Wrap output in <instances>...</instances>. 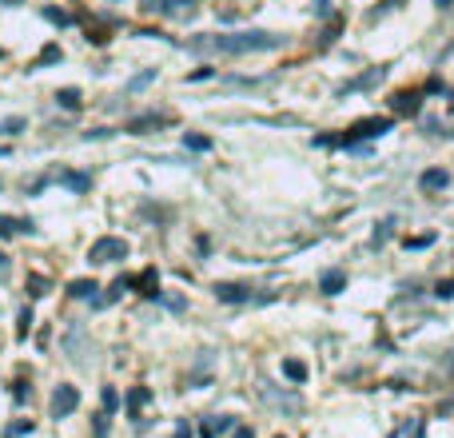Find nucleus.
<instances>
[{
  "mask_svg": "<svg viewBox=\"0 0 454 438\" xmlns=\"http://www.w3.org/2000/svg\"><path fill=\"white\" fill-rule=\"evenodd\" d=\"M438 295H442V299H451V295H454V279H446V283H438Z\"/></svg>",
  "mask_w": 454,
  "mask_h": 438,
  "instance_id": "nucleus-21",
  "label": "nucleus"
},
{
  "mask_svg": "<svg viewBox=\"0 0 454 438\" xmlns=\"http://www.w3.org/2000/svg\"><path fill=\"white\" fill-rule=\"evenodd\" d=\"M28 283H33V295H44V287H48V279L44 275H33Z\"/></svg>",
  "mask_w": 454,
  "mask_h": 438,
  "instance_id": "nucleus-18",
  "label": "nucleus"
},
{
  "mask_svg": "<svg viewBox=\"0 0 454 438\" xmlns=\"http://www.w3.org/2000/svg\"><path fill=\"white\" fill-rule=\"evenodd\" d=\"M343 283H347V279H343V275H339V271H335V275H327V279H323V287H327V295H335V291H339V287H343Z\"/></svg>",
  "mask_w": 454,
  "mask_h": 438,
  "instance_id": "nucleus-16",
  "label": "nucleus"
},
{
  "mask_svg": "<svg viewBox=\"0 0 454 438\" xmlns=\"http://www.w3.org/2000/svg\"><path fill=\"white\" fill-rule=\"evenodd\" d=\"M438 8H451V0H438Z\"/></svg>",
  "mask_w": 454,
  "mask_h": 438,
  "instance_id": "nucleus-23",
  "label": "nucleus"
},
{
  "mask_svg": "<svg viewBox=\"0 0 454 438\" xmlns=\"http://www.w3.org/2000/svg\"><path fill=\"white\" fill-rule=\"evenodd\" d=\"M283 44L275 33H235V36H211V40H195L192 48L199 52H227V56H244V52H271Z\"/></svg>",
  "mask_w": 454,
  "mask_h": 438,
  "instance_id": "nucleus-1",
  "label": "nucleus"
},
{
  "mask_svg": "<svg viewBox=\"0 0 454 438\" xmlns=\"http://www.w3.org/2000/svg\"><path fill=\"white\" fill-rule=\"evenodd\" d=\"M92 291H100L96 283H88V279H76V283H72V291H68V295H76V299H88Z\"/></svg>",
  "mask_w": 454,
  "mask_h": 438,
  "instance_id": "nucleus-12",
  "label": "nucleus"
},
{
  "mask_svg": "<svg viewBox=\"0 0 454 438\" xmlns=\"http://www.w3.org/2000/svg\"><path fill=\"white\" fill-rule=\"evenodd\" d=\"M451 183V176L442 172V167H435V172H422V188H430V192H442Z\"/></svg>",
  "mask_w": 454,
  "mask_h": 438,
  "instance_id": "nucleus-8",
  "label": "nucleus"
},
{
  "mask_svg": "<svg viewBox=\"0 0 454 438\" xmlns=\"http://www.w3.org/2000/svg\"><path fill=\"white\" fill-rule=\"evenodd\" d=\"M80 406V390L76 387H56V394H52V419H68L72 410Z\"/></svg>",
  "mask_w": 454,
  "mask_h": 438,
  "instance_id": "nucleus-3",
  "label": "nucleus"
},
{
  "mask_svg": "<svg viewBox=\"0 0 454 438\" xmlns=\"http://www.w3.org/2000/svg\"><path fill=\"white\" fill-rule=\"evenodd\" d=\"M17 231H36L33 219H12V215H0V235H17Z\"/></svg>",
  "mask_w": 454,
  "mask_h": 438,
  "instance_id": "nucleus-7",
  "label": "nucleus"
},
{
  "mask_svg": "<svg viewBox=\"0 0 454 438\" xmlns=\"http://www.w3.org/2000/svg\"><path fill=\"white\" fill-rule=\"evenodd\" d=\"M88 259H92V263H116V259H128V244H124V239H116V235H104V239H96V244H92Z\"/></svg>",
  "mask_w": 454,
  "mask_h": 438,
  "instance_id": "nucleus-2",
  "label": "nucleus"
},
{
  "mask_svg": "<svg viewBox=\"0 0 454 438\" xmlns=\"http://www.w3.org/2000/svg\"><path fill=\"white\" fill-rule=\"evenodd\" d=\"M415 438H422V426H419V430H415Z\"/></svg>",
  "mask_w": 454,
  "mask_h": 438,
  "instance_id": "nucleus-24",
  "label": "nucleus"
},
{
  "mask_svg": "<svg viewBox=\"0 0 454 438\" xmlns=\"http://www.w3.org/2000/svg\"><path fill=\"white\" fill-rule=\"evenodd\" d=\"M283 374H287L291 383H303V378H307V367H303V363H295V358H287V363H283Z\"/></svg>",
  "mask_w": 454,
  "mask_h": 438,
  "instance_id": "nucleus-10",
  "label": "nucleus"
},
{
  "mask_svg": "<svg viewBox=\"0 0 454 438\" xmlns=\"http://www.w3.org/2000/svg\"><path fill=\"white\" fill-rule=\"evenodd\" d=\"M415 108H419V100L410 96V92H406V96H399V104H394V112H399V116H410Z\"/></svg>",
  "mask_w": 454,
  "mask_h": 438,
  "instance_id": "nucleus-13",
  "label": "nucleus"
},
{
  "mask_svg": "<svg viewBox=\"0 0 454 438\" xmlns=\"http://www.w3.org/2000/svg\"><path fill=\"white\" fill-rule=\"evenodd\" d=\"M167 4L172 0H140V8H147V12H167Z\"/></svg>",
  "mask_w": 454,
  "mask_h": 438,
  "instance_id": "nucleus-17",
  "label": "nucleus"
},
{
  "mask_svg": "<svg viewBox=\"0 0 454 438\" xmlns=\"http://www.w3.org/2000/svg\"><path fill=\"white\" fill-rule=\"evenodd\" d=\"M24 128V120H4V124H0V131H20Z\"/></svg>",
  "mask_w": 454,
  "mask_h": 438,
  "instance_id": "nucleus-20",
  "label": "nucleus"
},
{
  "mask_svg": "<svg viewBox=\"0 0 454 438\" xmlns=\"http://www.w3.org/2000/svg\"><path fill=\"white\" fill-rule=\"evenodd\" d=\"M215 299L219 303H247L251 287H244V283H215Z\"/></svg>",
  "mask_w": 454,
  "mask_h": 438,
  "instance_id": "nucleus-5",
  "label": "nucleus"
},
{
  "mask_svg": "<svg viewBox=\"0 0 454 438\" xmlns=\"http://www.w3.org/2000/svg\"><path fill=\"white\" fill-rule=\"evenodd\" d=\"M183 144H188V147H195V152H208V147H211V140H208V136H183Z\"/></svg>",
  "mask_w": 454,
  "mask_h": 438,
  "instance_id": "nucleus-14",
  "label": "nucleus"
},
{
  "mask_svg": "<svg viewBox=\"0 0 454 438\" xmlns=\"http://www.w3.org/2000/svg\"><path fill=\"white\" fill-rule=\"evenodd\" d=\"M56 100H60L64 108H72V112L80 108V92H76V88H64V92H56Z\"/></svg>",
  "mask_w": 454,
  "mask_h": 438,
  "instance_id": "nucleus-11",
  "label": "nucleus"
},
{
  "mask_svg": "<svg viewBox=\"0 0 454 438\" xmlns=\"http://www.w3.org/2000/svg\"><path fill=\"white\" fill-rule=\"evenodd\" d=\"M144 403H147V390H144V387H136V390L128 394V406H131V410H140Z\"/></svg>",
  "mask_w": 454,
  "mask_h": 438,
  "instance_id": "nucleus-15",
  "label": "nucleus"
},
{
  "mask_svg": "<svg viewBox=\"0 0 454 438\" xmlns=\"http://www.w3.org/2000/svg\"><path fill=\"white\" fill-rule=\"evenodd\" d=\"M156 124H167V116H140V120H131L128 124V131L144 136V128H156Z\"/></svg>",
  "mask_w": 454,
  "mask_h": 438,
  "instance_id": "nucleus-9",
  "label": "nucleus"
},
{
  "mask_svg": "<svg viewBox=\"0 0 454 438\" xmlns=\"http://www.w3.org/2000/svg\"><path fill=\"white\" fill-rule=\"evenodd\" d=\"M116 403H120V399H116V390L108 387V390H104V410H116Z\"/></svg>",
  "mask_w": 454,
  "mask_h": 438,
  "instance_id": "nucleus-19",
  "label": "nucleus"
},
{
  "mask_svg": "<svg viewBox=\"0 0 454 438\" xmlns=\"http://www.w3.org/2000/svg\"><path fill=\"white\" fill-rule=\"evenodd\" d=\"M383 80H387V68H371L367 76H358V80L347 84V92H367V88H379Z\"/></svg>",
  "mask_w": 454,
  "mask_h": 438,
  "instance_id": "nucleus-6",
  "label": "nucleus"
},
{
  "mask_svg": "<svg viewBox=\"0 0 454 438\" xmlns=\"http://www.w3.org/2000/svg\"><path fill=\"white\" fill-rule=\"evenodd\" d=\"M235 438H251V430H247V426H239V430H235Z\"/></svg>",
  "mask_w": 454,
  "mask_h": 438,
  "instance_id": "nucleus-22",
  "label": "nucleus"
},
{
  "mask_svg": "<svg viewBox=\"0 0 454 438\" xmlns=\"http://www.w3.org/2000/svg\"><path fill=\"white\" fill-rule=\"evenodd\" d=\"M390 128V120H358L355 128L343 136V144H355V140H371V136H383Z\"/></svg>",
  "mask_w": 454,
  "mask_h": 438,
  "instance_id": "nucleus-4",
  "label": "nucleus"
}]
</instances>
